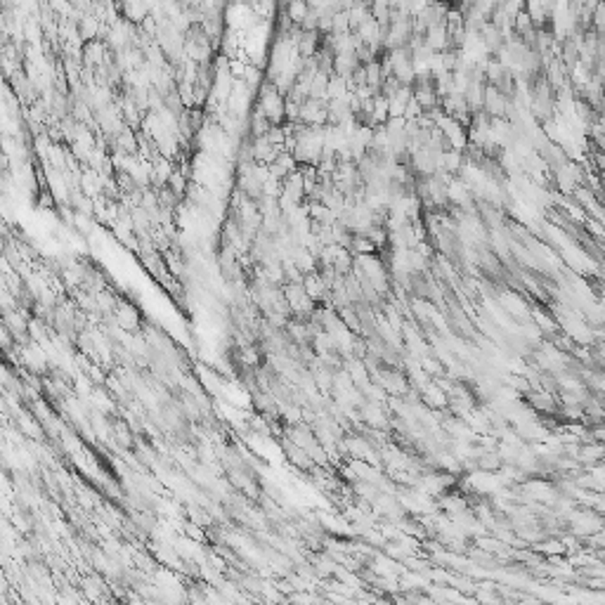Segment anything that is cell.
I'll list each match as a JSON object with an SVG mask.
<instances>
[{"instance_id":"cell-1","label":"cell","mask_w":605,"mask_h":605,"mask_svg":"<svg viewBox=\"0 0 605 605\" xmlns=\"http://www.w3.org/2000/svg\"><path fill=\"white\" fill-rule=\"evenodd\" d=\"M121 12L128 22H144L149 17L147 0H121Z\"/></svg>"},{"instance_id":"cell-2","label":"cell","mask_w":605,"mask_h":605,"mask_svg":"<svg viewBox=\"0 0 605 605\" xmlns=\"http://www.w3.org/2000/svg\"><path fill=\"white\" fill-rule=\"evenodd\" d=\"M312 12L310 3L307 0H286L284 3V15L291 19L295 26H300L307 19V15Z\"/></svg>"}]
</instances>
